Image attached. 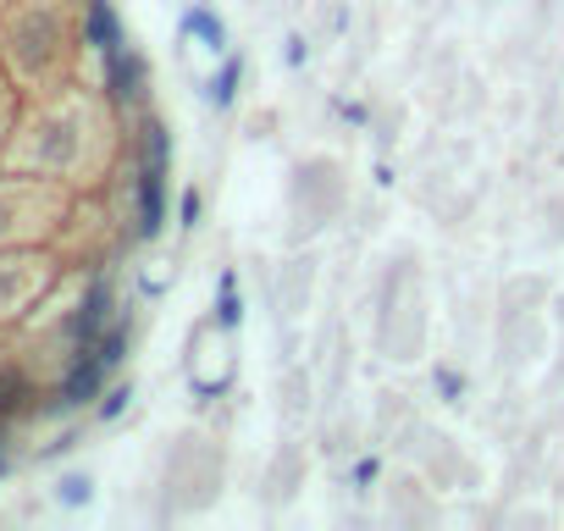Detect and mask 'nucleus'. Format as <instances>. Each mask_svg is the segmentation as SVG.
<instances>
[{"mask_svg": "<svg viewBox=\"0 0 564 531\" xmlns=\"http://www.w3.org/2000/svg\"><path fill=\"white\" fill-rule=\"evenodd\" d=\"M166 227V161L139 166V232L155 238Z\"/></svg>", "mask_w": 564, "mask_h": 531, "instance_id": "nucleus-1", "label": "nucleus"}, {"mask_svg": "<svg viewBox=\"0 0 564 531\" xmlns=\"http://www.w3.org/2000/svg\"><path fill=\"white\" fill-rule=\"evenodd\" d=\"M106 360L100 355H84L73 371H67V382H62V404H89L95 393H100V382H106Z\"/></svg>", "mask_w": 564, "mask_h": 531, "instance_id": "nucleus-2", "label": "nucleus"}, {"mask_svg": "<svg viewBox=\"0 0 564 531\" xmlns=\"http://www.w3.org/2000/svg\"><path fill=\"white\" fill-rule=\"evenodd\" d=\"M89 45L100 56H117L122 51V23L111 12V0H89Z\"/></svg>", "mask_w": 564, "mask_h": 531, "instance_id": "nucleus-3", "label": "nucleus"}, {"mask_svg": "<svg viewBox=\"0 0 564 531\" xmlns=\"http://www.w3.org/2000/svg\"><path fill=\"white\" fill-rule=\"evenodd\" d=\"M183 34H194V40H205V51H227V23L216 18V12H205V7H188L183 12Z\"/></svg>", "mask_w": 564, "mask_h": 531, "instance_id": "nucleus-4", "label": "nucleus"}, {"mask_svg": "<svg viewBox=\"0 0 564 531\" xmlns=\"http://www.w3.org/2000/svg\"><path fill=\"white\" fill-rule=\"evenodd\" d=\"M106 62H111V95H117V100H133L139 84H144V62L128 56V51H117V56H106Z\"/></svg>", "mask_w": 564, "mask_h": 531, "instance_id": "nucleus-5", "label": "nucleus"}, {"mask_svg": "<svg viewBox=\"0 0 564 531\" xmlns=\"http://www.w3.org/2000/svg\"><path fill=\"white\" fill-rule=\"evenodd\" d=\"M106 311H111V289H106V283H95V289H89V300H84V311H78V322H73V338H84V344H89V338L100 333Z\"/></svg>", "mask_w": 564, "mask_h": 531, "instance_id": "nucleus-6", "label": "nucleus"}, {"mask_svg": "<svg viewBox=\"0 0 564 531\" xmlns=\"http://www.w3.org/2000/svg\"><path fill=\"white\" fill-rule=\"evenodd\" d=\"M238 78H243V62H238V56H227V62H221V73H216V78H210V89H205V95H210V106H232Z\"/></svg>", "mask_w": 564, "mask_h": 531, "instance_id": "nucleus-7", "label": "nucleus"}, {"mask_svg": "<svg viewBox=\"0 0 564 531\" xmlns=\"http://www.w3.org/2000/svg\"><path fill=\"white\" fill-rule=\"evenodd\" d=\"M216 322H221V327H238V322H243V305H238V294H232V272L221 278V305H216Z\"/></svg>", "mask_w": 564, "mask_h": 531, "instance_id": "nucleus-8", "label": "nucleus"}, {"mask_svg": "<svg viewBox=\"0 0 564 531\" xmlns=\"http://www.w3.org/2000/svg\"><path fill=\"white\" fill-rule=\"evenodd\" d=\"M122 349H128V327H111V333H106V344H100L95 355H100L106 366H117V360H122Z\"/></svg>", "mask_w": 564, "mask_h": 531, "instance_id": "nucleus-9", "label": "nucleus"}, {"mask_svg": "<svg viewBox=\"0 0 564 531\" xmlns=\"http://www.w3.org/2000/svg\"><path fill=\"white\" fill-rule=\"evenodd\" d=\"M62 503H89V481L84 476H67L62 481Z\"/></svg>", "mask_w": 564, "mask_h": 531, "instance_id": "nucleus-10", "label": "nucleus"}, {"mask_svg": "<svg viewBox=\"0 0 564 531\" xmlns=\"http://www.w3.org/2000/svg\"><path fill=\"white\" fill-rule=\"evenodd\" d=\"M128 399H133V393H128V388H117V393H111V399L100 404V415H106V421H117V415L128 410Z\"/></svg>", "mask_w": 564, "mask_h": 531, "instance_id": "nucleus-11", "label": "nucleus"}, {"mask_svg": "<svg viewBox=\"0 0 564 531\" xmlns=\"http://www.w3.org/2000/svg\"><path fill=\"white\" fill-rule=\"evenodd\" d=\"M194 221H199V194L188 188V194H183V227H194Z\"/></svg>", "mask_w": 564, "mask_h": 531, "instance_id": "nucleus-12", "label": "nucleus"}, {"mask_svg": "<svg viewBox=\"0 0 564 531\" xmlns=\"http://www.w3.org/2000/svg\"><path fill=\"white\" fill-rule=\"evenodd\" d=\"M0 470H7V465H0Z\"/></svg>", "mask_w": 564, "mask_h": 531, "instance_id": "nucleus-13", "label": "nucleus"}]
</instances>
